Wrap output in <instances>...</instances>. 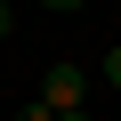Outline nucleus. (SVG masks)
<instances>
[{
    "label": "nucleus",
    "mask_w": 121,
    "mask_h": 121,
    "mask_svg": "<svg viewBox=\"0 0 121 121\" xmlns=\"http://www.w3.org/2000/svg\"><path fill=\"white\" fill-rule=\"evenodd\" d=\"M16 121H56V113H48V105H40V97H32V105H24V113H16Z\"/></svg>",
    "instance_id": "obj_3"
},
{
    "label": "nucleus",
    "mask_w": 121,
    "mask_h": 121,
    "mask_svg": "<svg viewBox=\"0 0 121 121\" xmlns=\"http://www.w3.org/2000/svg\"><path fill=\"white\" fill-rule=\"evenodd\" d=\"M40 105L48 113H89V73L81 65H48L40 73Z\"/></svg>",
    "instance_id": "obj_1"
},
{
    "label": "nucleus",
    "mask_w": 121,
    "mask_h": 121,
    "mask_svg": "<svg viewBox=\"0 0 121 121\" xmlns=\"http://www.w3.org/2000/svg\"><path fill=\"white\" fill-rule=\"evenodd\" d=\"M8 32H16V8H8V0H0V40H8Z\"/></svg>",
    "instance_id": "obj_4"
},
{
    "label": "nucleus",
    "mask_w": 121,
    "mask_h": 121,
    "mask_svg": "<svg viewBox=\"0 0 121 121\" xmlns=\"http://www.w3.org/2000/svg\"><path fill=\"white\" fill-rule=\"evenodd\" d=\"M56 121H89V113H56Z\"/></svg>",
    "instance_id": "obj_5"
},
{
    "label": "nucleus",
    "mask_w": 121,
    "mask_h": 121,
    "mask_svg": "<svg viewBox=\"0 0 121 121\" xmlns=\"http://www.w3.org/2000/svg\"><path fill=\"white\" fill-rule=\"evenodd\" d=\"M97 73H105V81H113V89H121V40H113V48H105V65H97Z\"/></svg>",
    "instance_id": "obj_2"
}]
</instances>
